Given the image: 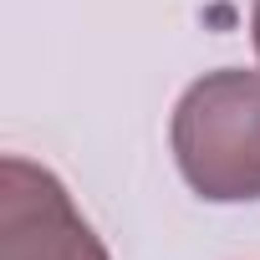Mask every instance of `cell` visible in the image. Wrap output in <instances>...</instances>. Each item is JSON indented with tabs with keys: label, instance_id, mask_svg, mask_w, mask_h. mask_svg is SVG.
Wrapping results in <instances>:
<instances>
[{
	"label": "cell",
	"instance_id": "obj_3",
	"mask_svg": "<svg viewBox=\"0 0 260 260\" xmlns=\"http://www.w3.org/2000/svg\"><path fill=\"white\" fill-rule=\"evenodd\" d=\"M250 36H255V51H260V0H255V11H250Z\"/></svg>",
	"mask_w": 260,
	"mask_h": 260
},
{
	"label": "cell",
	"instance_id": "obj_2",
	"mask_svg": "<svg viewBox=\"0 0 260 260\" xmlns=\"http://www.w3.org/2000/svg\"><path fill=\"white\" fill-rule=\"evenodd\" d=\"M0 260H112L77 214L67 184L11 153L0 164Z\"/></svg>",
	"mask_w": 260,
	"mask_h": 260
},
{
	"label": "cell",
	"instance_id": "obj_1",
	"mask_svg": "<svg viewBox=\"0 0 260 260\" xmlns=\"http://www.w3.org/2000/svg\"><path fill=\"white\" fill-rule=\"evenodd\" d=\"M174 158L209 204L260 199V72L224 67L189 82L174 107Z\"/></svg>",
	"mask_w": 260,
	"mask_h": 260
}]
</instances>
